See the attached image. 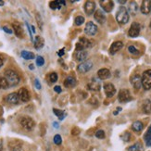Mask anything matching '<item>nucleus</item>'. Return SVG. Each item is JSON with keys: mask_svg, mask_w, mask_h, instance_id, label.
<instances>
[{"mask_svg": "<svg viewBox=\"0 0 151 151\" xmlns=\"http://www.w3.org/2000/svg\"><path fill=\"white\" fill-rule=\"evenodd\" d=\"M5 78L7 81L9 86H15L18 85L20 81L19 74L13 70H7L5 72Z\"/></svg>", "mask_w": 151, "mask_h": 151, "instance_id": "obj_1", "label": "nucleus"}, {"mask_svg": "<svg viewBox=\"0 0 151 151\" xmlns=\"http://www.w3.org/2000/svg\"><path fill=\"white\" fill-rule=\"evenodd\" d=\"M116 20L120 24H126L129 22V12L124 7H121L117 11Z\"/></svg>", "mask_w": 151, "mask_h": 151, "instance_id": "obj_2", "label": "nucleus"}, {"mask_svg": "<svg viewBox=\"0 0 151 151\" xmlns=\"http://www.w3.org/2000/svg\"><path fill=\"white\" fill-rule=\"evenodd\" d=\"M142 86L145 90H149L151 88V70H146L142 74Z\"/></svg>", "mask_w": 151, "mask_h": 151, "instance_id": "obj_3", "label": "nucleus"}, {"mask_svg": "<svg viewBox=\"0 0 151 151\" xmlns=\"http://www.w3.org/2000/svg\"><path fill=\"white\" fill-rule=\"evenodd\" d=\"M20 123L25 130H28V131H31V130L33 129V127L35 126V121L32 118H30V117H22V118L20 120Z\"/></svg>", "mask_w": 151, "mask_h": 151, "instance_id": "obj_4", "label": "nucleus"}, {"mask_svg": "<svg viewBox=\"0 0 151 151\" xmlns=\"http://www.w3.org/2000/svg\"><path fill=\"white\" fill-rule=\"evenodd\" d=\"M118 99L119 101L123 103V102H129L133 99L130 94V91L128 89H121L119 92V95H118Z\"/></svg>", "mask_w": 151, "mask_h": 151, "instance_id": "obj_5", "label": "nucleus"}, {"mask_svg": "<svg viewBox=\"0 0 151 151\" xmlns=\"http://www.w3.org/2000/svg\"><path fill=\"white\" fill-rule=\"evenodd\" d=\"M91 47V42L86 39L85 37H81L79 39V42L76 44V51H82L88 47Z\"/></svg>", "mask_w": 151, "mask_h": 151, "instance_id": "obj_6", "label": "nucleus"}, {"mask_svg": "<svg viewBox=\"0 0 151 151\" xmlns=\"http://www.w3.org/2000/svg\"><path fill=\"white\" fill-rule=\"evenodd\" d=\"M140 24L138 22H133L131 27H130L129 31H128V35L132 38H135V37H137L140 33Z\"/></svg>", "mask_w": 151, "mask_h": 151, "instance_id": "obj_7", "label": "nucleus"}, {"mask_svg": "<svg viewBox=\"0 0 151 151\" xmlns=\"http://www.w3.org/2000/svg\"><path fill=\"white\" fill-rule=\"evenodd\" d=\"M92 67H93V62L91 60H86L82 62V63L78 66L77 69L81 73H86L92 69Z\"/></svg>", "mask_w": 151, "mask_h": 151, "instance_id": "obj_8", "label": "nucleus"}, {"mask_svg": "<svg viewBox=\"0 0 151 151\" xmlns=\"http://www.w3.org/2000/svg\"><path fill=\"white\" fill-rule=\"evenodd\" d=\"M104 91L108 98H112L116 94V88L111 83H107L104 85Z\"/></svg>", "mask_w": 151, "mask_h": 151, "instance_id": "obj_9", "label": "nucleus"}, {"mask_svg": "<svg viewBox=\"0 0 151 151\" xmlns=\"http://www.w3.org/2000/svg\"><path fill=\"white\" fill-rule=\"evenodd\" d=\"M99 4L103 8V10L105 12H108V13L111 12L113 7H114V3L111 0H101V1H99Z\"/></svg>", "mask_w": 151, "mask_h": 151, "instance_id": "obj_10", "label": "nucleus"}, {"mask_svg": "<svg viewBox=\"0 0 151 151\" xmlns=\"http://www.w3.org/2000/svg\"><path fill=\"white\" fill-rule=\"evenodd\" d=\"M130 82L136 90H139L142 86V79L139 74H133L130 79Z\"/></svg>", "mask_w": 151, "mask_h": 151, "instance_id": "obj_11", "label": "nucleus"}, {"mask_svg": "<svg viewBox=\"0 0 151 151\" xmlns=\"http://www.w3.org/2000/svg\"><path fill=\"white\" fill-rule=\"evenodd\" d=\"M85 32L88 35H95L98 33V26L92 22L86 23V26L85 28Z\"/></svg>", "mask_w": 151, "mask_h": 151, "instance_id": "obj_12", "label": "nucleus"}, {"mask_svg": "<svg viewBox=\"0 0 151 151\" xmlns=\"http://www.w3.org/2000/svg\"><path fill=\"white\" fill-rule=\"evenodd\" d=\"M18 95H19L20 100L22 102H28L31 98L30 93H29V91L26 89V88H20L18 92Z\"/></svg>", "mask_w": 151, "mask_h": 151, "instance_id": "obj_13", "label": "nucleus"}, {"mask_svg": "<svg viewBox=\"0 0 151 151\" xmlns=\"http://www.w3.org/2000/svg\"><path fill=\"white\" fill-rule=\"evenodd\" d=\"M87 88L91 91H99L101 88V85L100 82L96 78H92V80L87 85Z\"/></svg>", "mask_w": 151, "mask_h": 151, "instance_id": "obj_14", "label": "nucleus"}, {"mask_svg": "<svg viewBox=\"0 0 151 151\" xmlns=\"http://www.w3.org/2000/svg\"><path fill=\"white\" fill-rule=\"evenodd\" d=\"M83 8H85V11L86 15L90 16L95 12V3L93 1H86L85 3V6H83Z\"/></svg>", "mask_w": 151, "mask_h": 151, "instance_id": "obj_15", "label": "nucleus"}, {"mask_svg": "<svg viewBox=\"0 0 151 151\" xmlns=\"http://www.w3.org/2000/svg\"><path fill=\"white\" fill-rule=\"evenodd\" d=\"M123 42L121 41H116L114 42L110 47V53L111 54V55H114V54H116L118 51H120V50L123 48Z\"/></svg>", "mask_w": 151, "mask_h": 151, "instance_id": "obj_16", "label": "nucleus"}, {"mask_svg": "<svg viewBox=\"0 0 151 151\" xmlns=\"http://www.w3.org/2000/svg\"><path fill=\"white\" fill-rule=\"evenodd\" d=\"M6 100H7V103L12 104V105H17V104H19L20 98H19L18 93H11V94H9V95H7V98H6Z\"/></svg>", "mask_w": 151, "mask_h": 151, "instance_id": "obj_17", "label": "nucleus"}, {"mask_svg": "<svg viewBox=\"0 0 151 151\" xmlns=\"http://www.w3.org/2000/svg\"><path fill=\"white\" fill-rule=\"evenodd\" d=\"M94 17H95L96 22H98V23H100V24H103V23H105V22H106V16H105L104 12L101 9L96 10L95 12Z\"/></svg>", "mask_w": 151, "mask_h": 151, "instance_id": "obj_18", "label": "nucleus"}, {"mask_svg": "<svg viewBox=\"0 0 151 151\" xmlns=\"http://www.w3.org/2000/svg\"><path fill=\"white\" fill-rule=\"evenodd\" d=\"M110 72L108 69L106 68H103V69H100L98 72V76L100 80H107L110 77Z\"/></svg>", "mask_w": 151, "mask_h": 151, "instance_id": "obj_19", "label": "nucleus"}, {"mask_svg": "<svg viewBox=\"0 0 151 151\" xmlns=\"http://www.w3.org/2000/svg\"><path fill=\"white\" fill-rule=\"evenodd\" d=\"M150 3L151 1H149V0H144V1L142 2L140 10L143 14L146 15V14L150 13Z\"/></svg>", "mask_w": 151, "mask_h": 151, "instance_id": "obj_20", "label": "nucleus"}, {"mask_svg": "<svg viewBox=\"0 0 151 151\" xmlns=\"http://www.w3.org/2000/svg\"><path fill=\"white\" fill-rule=\"evenodd\" d=\"M142 110H143L144 113L146 114H149L151 113V101L149 99H145L143 103H142Z\"/></svg>", "mask_w": 151, "mask_h": 151, "instance_id": "obj_21", "label": "nucleus"}, {"mask_svg": "<svg viewBox=\"0 0 151 151\" xmlns=\"http://www.w3.org/2000/svg\"><path fill=\"white\" fill-rule=\"evenodd\" d=\"M88 56V53L85 50H82V51H76L75 53V58L78 61H85Z\"/></svg>", "mask_w": 151, "mask_h": 151, "instance_id": "obj_22", "label": "nucleus"}, {"mask_svg": "<svg viewBox=\"0 0 151 151\" xmlns=\"http://www.w3.org/2000/svg\"><path fill=\"white\" fill-rule=\"evenodd\" d=\"M12 26H13V30H14L16 36L19 37V38H22L23 37V30H22V26L18 23H13Z\"/></svg>", "mask_w": 151, "mask_h": 151, "instance_id": "obj_23", "label": "nucleus"}, {"mask_svg": "<svg viewBox=\"0 0 151 151\" xmlns=\"http://www.w3.org/2000/svg\"><path fill=\"white\" fill-rule=\"evenodd\" d=\"M63 83H64V86L67 87V88L73 87V86H75V85H76V80L72 76H69V77H67L65 79V81H64Z\"/></svg>", "mask_w": 151, "mask_h": 151, "instance_id": "obj_24", "label": "nucleus"}, {"mask_svg": "<svg viewBox=\"0 0 151 151\" xmlns=\"http://www.w3.org/2000/svg\"><path fill=\"white\" fill-rule=\"evenodd\" d=\"M128 10L132 15H135L138 11V5L136 4V2H135V1L130 2L129 6H128Z\"/></svg>", "mask_w": 151, "mask_h": 151, "instance_id": "obj_25", "label": "nucleus"}, {"mask_svg": "<svg viewBox=\"0 0 151 151\" xmlns=\"http://www.w3.org/2000/svg\"><path fill=\"white\" fill-rule=\"evenodd\" d=\"M44 39L42 38L41 36H36L35 39V42H33V45H35V47L36 49H40L44 47Z\"/></svg>", "mask_w": 151, "mask_h": 151, "instance_id": "obj_26", "label": "nucleus"}, {"mask_svg": "<svg viewBox=\"0 0 151 151\" xmlns=\"http://www.w3.org/2000/svg\"><path fill=\"white\" fill-rule=\"evenodd\" d=\"M143 128H144V125H143V123H142L140 121H135V123H133V125H132V129H133L135 132H136V133L141 132L142 130H143Z\"/></svg>", "mask_w": 151, "mask_h": 151, "instance_id": "obj_27", "label": "nucleus"}, {"mask_svg": "<svg viewBox=\"0 0 151 151\" xmlns=\"http://www.w3.org/2000/svg\"><path fill=\"white\" fill-rule=\"evenodd\" d=\"M127 150L128 151H143L144 148H143V146H142V144L140 143V142H137V143H135V145L129 146Z\"/></svg>", "mask_w": 151, "mask_h": 151, "instance_id": "obj_28", "label": "nucleus"}, {"mask_svg": "<svg viewBox=\"0 0 151 151\" xmlns=\"http://www.w3.org/2000/svg\"><path fill=\"white\" fill-rule=\"evenodd\" d=\"M144 139H145L146 146H151V125H150V127L148 128V131H146V133H145Z\"/></svg>", "mask_w": 151, "mask_h": 151, "instance_id": "obj_29", "label": "nucleus"}, {"mask_svg": "<svg viewBox=\"0 0 151 151\" xmlns=\"http://www.w3.org/2000/svg\"><path fill=\"white\" fill-rule=\"evenodd\" d=\"M20 55H22V57L24 58V60H33V58H35V54H33V52H30V51H25V50H23V51H22V53H20Z\"/></svg>", "mask_w": 151, "mask_h": 151, "instance_id": "obj_30", "label": "nucleus"}, {"mask_svg": "<svg viewBox=\"0 0 151 151\" xmlns=\"http://www.w3.org/2000/svg\"><path fill=\"white\" fill-rule=\"evenodd\" d=\"M53 112L55 113V115L58 116V118L60 119V121L64 120V118L66 117V113L63 110H57V108H53Z\"/></svg>", "mask_w": 151, "mask_h": 151, "instance_id": "obj_31", "label": "nucleus"}, {"mask_svg": "<svg viewBox=\"0 0 151 151\" xmlns=\"http://www.w3.org/2000/svg\"><path fill=\"white\" fill-rule=\"evenodd\" d=\"M8 86H9V85H8L6 78L0 77V89H7Z\"/></svg>", "mask_w": 151, "mask_h": 151, "instance_id": "obj_32", "label": "nucleus"}, {"mask_svg": "<svg viewBox=\"0 0 151 151\" xmlns=\"http://www.w3.org/2000/svg\"><path fill=\"white\" fill-rule=\"evenodd\" d=\"M48 81H49L50 83H56V82L58 81V74H57L56 72L50 73V74L48 75Z\"/></svg>", "mask_w": 151, "mask_h": 151, "instance_id": "obj_33", "label": "nucleus"}, {"mask_svg": "<svg viewBox=\"0 0 151 151\" xmlns=\"http://www.w3.org/2000/svg\"><path fill=\"white\" fill-rule=\"evenodd\" d=\"M128 51L131 54H133V55H139L140 54L139 50H138L135 47H133V45H130L128 47Z\"/></svg>", "mask_w": 151, "mask_h": 151, "instance_id": "obj_34", "label": "nucleus"}, {"mask_svg": "<svg viewBox=\"0 0 151 151\" xmlns=\"http://www.w3.org/2000/svg\"><path fill=\"white\" fill-rule=\"evenodd\" d=\"M83 22H85V18H83V16H77L76 18H75V24H76L77 26L82 25Z\"/></svg>", "mask_w": 151, "mask_h": 151, "instance_id": "obj_35", "label": "nucleus"}, {"mask_svg": "<svg viewBox=\"0 0 151 151\" xmlns=\"http://www.w3.org/2000/svg\"><path fill=\"white\" fill-rule=\"evenodd\" d=\"M49 7L50 8H52V9H58V8H60V5L58 4V1H51L49 3Z\"/></svg>", "mask_w": 151, "mask_h": 151, "instance_id": "obj_36", "label": "nucleus"}, {"mask_svg": "<svg viewBox=\"0 0 151 151\" xmlns=\"http://www.w3.org/2000/svg\"><path fill=\"white\" fill-rule=\"evenodd\" d=\"M131 137H132V135L129 132H125V133H123V135H121L123 140L125 141V142H129L130 140H131Z\"/></svg>", "mask_w": 151, "mask_h": 151, "instance_id": "obj_37", "label": "nucleus"}, {"mask_svg": "<svg viewBox=\"0 0 151 151\" xmlns=\"http://www.w3.org/2000/svg\"><path fill=\"white\" fill-rule=\"evenodd\" d=\"M95 136L98 138V139H104L105 138V132L103 130H98L95 133Z\"/></svg>", "mask_w": 151, "mask_h": 151, "instance_id": "obj_38", "label": "nucleus"}, {"mask_svg": "<svg viewBox=\"0 0 151 151\" xmlns=\"http://www.w3.org/2000/svg\"><path fill=\"white\" fill-rule=\"evenodd\" d=\"M36 64L37 66H43L45 64V60H44V58L43 57H41V56H38L36 58Z\"/></svg>", "mask_w": 151, "mask_h": 151, "instance_id": "obj_39", "label": "nucleus"}, {"mask_svg": "<svg viewBox=\"0 0 151 151\" xmlns=\"http://www.w3.org/2000/svg\"><path fill=\"white\" fill-rule=\"evenodd\" d=\"M54 143L56 145H60L62 143V139H61V136L60 135H56L54 136Z\"/></svg>", "mask_w": 151, "mask_h": 151, "instance_id": "obj_40", "label": "nucleus"}, {"mask_svg": "<svg viewBox=\"0 0 151 151\" xmlns=\"http://www.w3.org/2000/svg\"><path fill=\"white\" fill-rule=\"evenodd\" d=\"M36 19H37V22H38V25L40 26V29L42 30V23H41V20L42 19H41V17H40V15L38 13L36 14Z\"/></svg>", "mask_w": 151, "mask_h": 151, "instance_id": "obj_41", "label": "nucleus"}, {"mask_svg": "<svg viewBox=\"0 0 151 151\" xmlns=\"http://www.w3.org/2000/svg\"><path fill=\"white\" fill-rule=\"evenodd\" d=\"M35 87L37 88V89H41V85H40V83L38 81V79L35 80Z\"/></svg>", "mask_w": 151, "mask_h": 151, "instance_id": "obj_42", "label": "nucleus"}, {"mask_svg": "<svg viewBox=\"0 0 151 151\" xmlns=\"http://www.w3.org/2000/svg\"><path fill=\"white\" fill-rule=\"evenodd\" d=\"M54 91L55 92H57L58 94H60V93H61V88H60V86H58V85H56L55 87H54Z\"/></svg>", "mask_w": 151, "mask_h": 151, "instance_id": "obj_43", "label": "nucleus"}, {"mask_svg": "<svg viewBox=\"0 0 151 151\" xmlns=\"http://www.w3.org/2000/svg\"><path fill=\"white\" fill-rule=\"evenodd\" d=\"M2 29H3V30H4V31H5V32H6L7 33H12V30H11V29H9V28H7V26H4V27H3Z\"/></svg>", "mask_w": 151, "mask_h": 151, "instance_id": "obj_44", "label": "nucleus"}, {"mask_svg": "<svg viewBox=\"0 0 151 151\" xmlns=\"http://www.w3.org/2000/svg\"><path fill=\"white\" fill-rule=\"evenodd\" d=\"M65 54V50H64V48H62L61 50H60V51L58 52V55L60 56V57H62Z\"/></svg>", "mask_w": 151, "mask_h": 151, "instance_id": "obj_45", "label": "nucleus"}, {"mask_svg": "<svg viewBox=\"0 0 151 151\" xmlns=\"http://www.w3.org/2000/svg\"><path fill=\"white\" fill-rule=\"evenodd\" d=\"M13 151H23V149H22V148L20 146H17L16 148L13 149Z\"/></svg>", "mask_w": 151, "mask_h": 151, "instance_id": "obj_46", "label": "nucleus"}, {"mask_svg": "<svg viewBox=\"0 0 151 151\" xmlns=\"http://www.w3.org/2000/svg\"><path fill=\"white\" fill-rule=\"evenodd\" d=\"M26 25H27V27H28V30H29V33H30V37H31V39L33 40V35H32V32H31V27L29 26V24L26 22Z\"/></svg>", "mask_w": 151, "mask_h": 151, "instance_id": "obj_47", "label": "nucleus"}, {"mask_svg": "<svg viewBox=\"0 0 151 151\" xmlns=\"http://www.w3.org/2000/svg\"><path fill=\"white\" fill-rule=\"evenodd\" d=\"M2 65H3V60H2V58L0 57V68L2 67Z\"/></svg>", "mask_w": 151, "mask_h": 151, "instance_id": "obj_48", "label": "nucleus"}, {"mask_svg": "<svg viewBox=\"0 0 151 151\" xmlns=\"http://www.w3.org/2000/svg\"><path fill=\"white\" fill-rule=\"evenodd\" d=\"M120 4H125V3H126V1H125V0H123V1H121V0H119V1H118Z\"/></svg>", "mask_w": 151, "mask_h": 151, "instance_id": "obj_49", "label": "nucleus"}, {"mask_svg": "<svg viewBox=\"0 0 151 151\" xmlns=\"http://www.w3.org/2000/svg\"><path fill=\"white\" fill-rule=\"evenodd\" d=\"M0 151H2V141L0 140Z\"/></svg>", "mask_w": 151, "mask_h": 151, "instance_id": "obj_50", "label": "nucleus"}, {"mask_svg": "<svg viewBox=\"0 0 151 151\" xmlns=\"http://www.w3.org/2000/svg\"><path fill=\"white\" fill-rule=\"evenodd\" d=\"M54 127H55V128H56V127H57V128L58 127V123H54Z\"/></svg>", "mask_w": 151, "mask_h": 151, "instance_id": "obj_51", "label": "nucleus"}, {"mask_svg": "<svg viewBox=\"0 0 151 151\" xmlns=\"http://www.w3.org/2000/svg\"><path fill=\"white\" fill-rule=\"evenodd\" d=\"M32 27V30H33V33H35V27L33 26H31Z\"/></svg>", "mask_w": 151, "mask_h": 151, "instance_id": "obj_52", "label": "nucleus"}, {"mask_svg": "<svg viewBox=\"0 0 151 151\" xmlns=\"http://www.w3.org/2000/svg\"><path fill=\"white\" fill-rule=\"evenodd\" d=\"M29 68H30L31 70H33V68H35V67H33V65H30V66H29Z\"/></svg>", "mask_w": 151, "mask_h": 151, "instance_id": "obj_53", "label": "nucleus"}, {"mask_svg": "<svg viewBox=\"0 0 151 151\" xmlns=\"http://www.w3.org/2000/svg\"><path fill=\"white\" fill-rule=\"evenodd\" d=\"M4 4H5V2H4V1H0V6H3Z\"/></svg>", "mask_w": 151, "mask_h": 151, "instance_id": "obj_54", "label": "nucleus"}, {"mask_svg": "<svg viewBox=\"0 0 151 151\" xmlns=\"http://www.w3.org/2000/svg\"><path fill=\"white\" fill-rule=\"evenodd\" d=\"M117 110H118V111H121V108H117Z\"/></svg>", "mask_w": 151, "mask_h": 151, "instance_id": "obj_55", "label": "nucleus"}, {"mask_svg": "<svg viewBox=\"0 0 151 151\" xmlns=\"http://www.w3.org/2000/svg\"><path fill=\"white\" fill-rule=\"evenodd\" d=\"M150 13H151V3H150Z\"/></svg>", "mask_w": 151, "mask_h": 151, "instance_id": "obj_56", "label": "nucleus"}, {"mask_svg": "<svg viewBox=\"0 0 151 151\" xmlns=\"http://www.w3.org/2000/svg\"><path fill=\"white\" fill-rule=\"evenodd\" d=\"M150 28H151V22H150Z\"/></svg>", "mask_w": 151, "mask_h": 151, "instance_id": "obj_57", "label": "nucleus"}]
</instances>
